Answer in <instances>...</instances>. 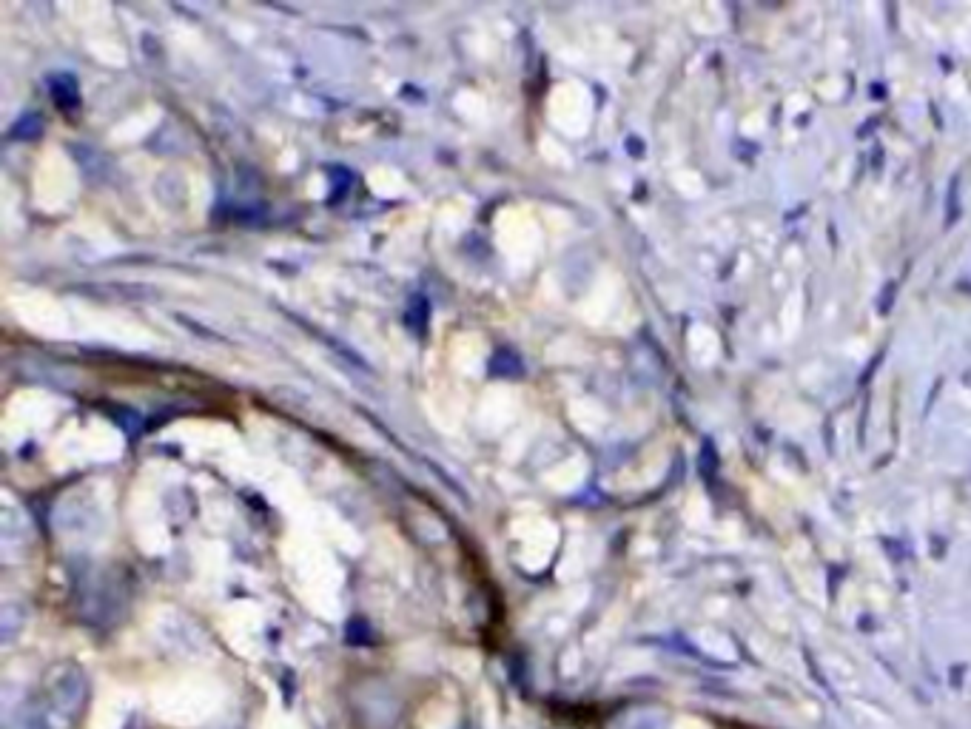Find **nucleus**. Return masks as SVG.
Masks as SVG:
<instances>
[{
    "label": "nucleus",
    "mask_w": 971,
    "mask_h": 729,
    "mask_svg": "<svg viewBox=\"0 0 971 729\" xmlns=\"http://www.w3.org/2000/svg\"><path fill=\"white\" fill-rule=\"evenodd\" d=\"M43 729H75L89 707V681L72 664L55 667L35 695Z\"/></svg>",
    "instance_id": "obj_1"
},
{
    "label": "nucleus",
    "mask_w": 971,
    "mask_h": 729,
    "mask_svg": "<svg viewBox=\"0 0 971 729\" xmlns=\"http://www.w3.org/2000/svg\"><path fill=\"white\" fill-rule=\"evenodd\" d=\"M351 712L359 729H396L402 721V701L388 687H359L351 698Z\"/></svg>",
    "instance_id": "obj_2"
},
{
    "label": "nucleus",
    "mask_w": 971,
    "mask_h": 729,
    "mask_svg": "<svg viewBox=\"0 0 971 729\" xmlns=\"http://www.w3.org/2000/svg\"><path fill=\"white\" fill-rule=\"evenodd\" d=\"M616 729H667V718L658 710H633L618 721Z\"/></svg>",
    "instance_id": "obj_3"
}]
</instances>
